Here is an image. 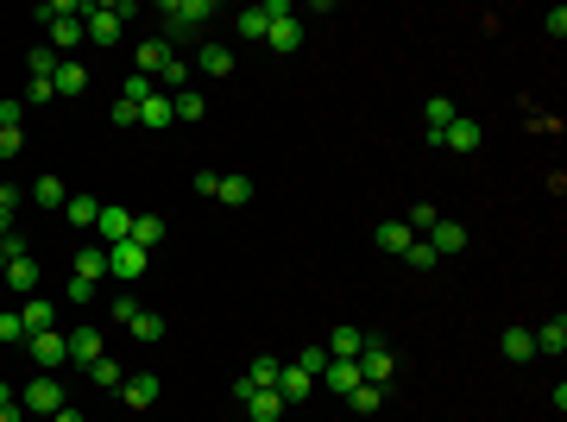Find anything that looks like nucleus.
Listing matches in <instances>:
<instances>
[{
    "label": "nucleus",
    "mask_w": 567,
    "mask_h": 422,
    "mask_svg": "<svg viewBox=\"0 0 567 422\" xmlns=\"http://www.w3.org/2000/svg\"><path fill=\"white\" fill-rule=\"evenodd\" d=\"M19 404H25V417H57V410H63L70 398H63V385H57L51 372H38V379H32V385L19 391Z\"/></svg>",
    "instance_id": "1"
},
{
    "label": "nucleus",
    "mask_w": 567,
    "mask_h": 422,
    "mask_svg": "<svg viewBox=\"0 0 567 422\" xmlns=\"http://www.w3.org/2000/svg\"><path fill=\"white\" fill-rule=\"evenodd\" d=\"M290 13H296L290 0H265V6H240L234 32H240V38H265V32H272V19H290Z\"/></svg>",
    "instance_id": "2"
},
{
    "label": "nucleus",
    "mask_w": 567,
    "mask_h": 422,
    "mask_svg": "<svg viewBox=\"0 0 567 422\" xmlns=\"http://www.w3.org/2000/svg\"><path fill=\"white\" fill-rule=\"evenodd\" d=\"M202 19H215L208 0H170V6H164V32H170V38H189Z\"/></svg>",
    "instance_id": "3"
},
{
    "label": "nucleus",
    "mask_w": 567,
    "mask_h": 422,
    "mask_svg": "<svg viewBox=\"0 0 567 422\" xmlns=\"http://www.w3.org/2000/svg\"><path fill=\"white\" fill-rule=\"evenodd\" d=\"M133 63H139V76L164 82V76H170V63H177V44H170V38H145L139 51H133Z\"/></svg>",
    "instance_id": "4"
},
{
    "label": "nucleus",
    "mask_w": 567,
    "mask_h": 422,
    "mask_svg": "<svg viewBox=\"0 0 567 422\" xmlns=\"http://www.w3.org/2000/svg\"><path fill=\"white\" fill-rule=\"evenodd\" d=\"M25 353H32V366H44V372H57V366L70 360V347H63V334H57V328H44V334H25Z\"/></svg>",
    "instance_id": "5"
},
{
    "label": "nucleus",
    "mask_w": 567,
    "mask_h": 422,
    "mask_svg": "<svg viewBox=\"0 0 567 422\" xmlns=\"http://www.w3.org/2000/svg\"><path fill=\"white\" fill-rule=\"evenodd\" d=\"M145 265H151V253H145V246H133V240H120V246H108V272H114V278H145Z\"/></svg>",
    "instance_id": "6"
},
{
    "label": "nucleus",
    "mask_w": 567,
    "mask_h": 422,
    "mask_svg": "<svg viewBox=\"0 0 567 422\" xmlns=\"http://www.w3.org/2000/svg\"><path fill=\"white\" fill-rule=\"evenodd\" d=\"M82 32L95 44H114L120 38V6H82Z\"/></svg>",
    "instance_id": "7"
},
{
    "label": "nucleus",
    "mask_w": 567,
    "mask_h": 422,
    "mask_svg": "<svg viewBox=\"0 0 567 422\" xmlns=\"http://www.w3.org/2000/svg\"><path fill=\"white\" fill-rule=\"evenodd\" d=\"M435 145H447V151H460V158H466V151H479V145H485V127H479V120H447Z\"/></svg>",
    "instance_id": "8"
},
{
    "label": "nucleus",
    "mask_w": 567,
    "mask_h": 422,
    "mask_svg": "<svg viewBox=\"0 0 567 422\" xmlns=\"http://www.w3.org/2000/svg\"><path fill=\"white\" fill-rule=\"evenodd\" d=\"M63 347H70V360H76L82 372H89V366L101 360V334H95L89 321H82V328H70V334H63Z\"/></svg>",
    "instance_id": "9"
},
{
    "label": "nucleus",
    "mask_w": 567,
    "mask_h": 422,
    "mask_svg": "<svg viewBox=\"0 0 567 422\" xmlns=\"http://www.w3.org/2000/svg\"><path fill=\"white\" fill-rule=\"evenodd\" d=\"M95 227H101V246H120V240L133 234V215H127V208H114V202H101Z\"/></svg>",
    "instance_id": "10"
},
{
    "label": "nucleus",
    "mask_w": 567,
    "mask_h": 422,
    "mask_svg": "<svg viewBox=\"0 0 567 422\" xmlns=\"http://www.w3.org/2000/svg\"><path fill=\"white\" fill-rule=\"evenodd\" d=\"M428 246H435V259H454V253H466V227L460 221H435L428 227Z\"/></svg>",
    "instance_id": "11"
},
{
    "label": "nucleus",
    "mask_w": 567,
    "mask_h": 422,
    "mask_svg": "<svg viewBox=\"0 0 567 422\" xmlns=\"http://www.w3.org/2000/svg\"><path fill=\"white\" fill-rule=\"evenodd\" d=\"M322 385H328L334 398H347L353 385H366V379H360V360H328V366H322Z\"/></svg>",
    "instance_id": "12"
},
{
    "label": "nucleus",
    "mask_w": 567,
    "mask_h": 422,
    "mask_svg": "<svg viewBox=\"0 0 567 422\" xmlns=\"http://www.w3.org/2000/svg\"><path fill=\"white\" fill-rule=\"evenodd\" d=\"M158 391H164V385H158V372H133V379L120 385V398H127L133 410H151V404H158Z\"/></svg>",
    "instance_id": "13"
},
{
    "label": "nucleus",
    "mask_w": 567,
    "mask_h": 422,
    "mask_svg": "<svg viewBox=\"0 0 567 422\" xmlns=\"http://www.w3.org/2000/svg\"><path fill=\"white\" fill-rule=\"evenodd\" d=\"M51 82H57V95H63V101H76V95L89 89V70H82L76 57H57V76H51Z\"/></svg>",
    "instance_id": "14"
},
{
    "label": "nucleus",
    "mask_w": 567,
    "mask_h": 422,
    "mask_svg": "<svg viewBox=\"0 0 567 422\" xmlns=\"http://www.w3.org/2000/svg\"><path fill=\"white\" fill-rule=\"evenodd\" d=\"M366 353V334L353 328V321H341L334 334H328V360H360Z\"/></svg>",
    "instance_id": "15"
},
{
    "label": "nucleus",
    "mask_w": 567,
    "mask_h": 422,
    "mask_svg": "<svg viewBox=\"0 0 567 422\" xmlns=\"http://www.w3.org/2000/svg\"><path fill=\"white\" fill-rule=\"evenodd\" d=\"M360 379H366V385H385V379H391V347L366 340V353H360Z\"/></svg>",
    "instance_id": "16"
},
{
    "label": "nucleus",
    "mask_w": 567,
    "mask_h": 422,
    "mask_svg": "<svg viewBox=\"0 0 567 422\" xmlns=\"http://www.w3.org/2000/svg\"><path fill=\"white\" fill-rule=\"evenodd\" d=\"M272 391H278L284 404H303V398L315 391V379H309L303 366H284V372H278V385H272Z\"/></svg>",
    "instance_id": "17"
},
{
    "label": "nucleus",
    "mask_w": 567,
    "mask_h": 422,
    "mask_svg": "<svg viewBox=\"0 0 567 422\" xmlns=\"http://www.w3.org/2000/svg\"><path fill=\"white\" fill-rule=\"evenodd\" d=\"M170 120H177V108H170V95H164V89H151V95L139 101V127H170Z\"/></svg>",
    "instance_id": "18"
},
{
    "label": "nucleus",
    "mask_w": 567,
    "mask_h": 422,
    "mask_svg": "<svg viewBox=\"0 0 567 422\" xmlns=\"http://www.w3.org/2000/svg\"><path fill=\"white\" fill-rule=\"evenodd\" d=\"M265 44H272V51H296V44H303V19H296V13H290V19H272Z\"/></svg>",
    "instance_id": "19"
},
{
    "label": "nucleus",
    "mask_w": 567,
    "mask_h": 422,
    "mask_svg": "<svg viewBox=\"0 0 567 422\" xmlns=\"http://www.w3.org/2000/svg\"><path fill=\"white\" fill-rule=\"evenodd\" d=\"M536 353H555V360L567 353V315H555V321L536 328Z\"/></svg>",
    "instance_id": "20"
},
{
    "label": "nucleus",
    "mask_w": 567,
    "mask_h": 422,
    "mask_svg": "<svg viewBox=\"0 0 567 422\" xmlns=\"http://www.w3.org/2000/svg\"><path fill=\"white\" fill-rule=\"evenodd\" d=\"M372 240H379V253H410V240H417V234H410L404 221H379V234H372Z\"/></svg>",
    "instance_id": "21"
},
{
    "label": "nucleus",
    "mask_w": 567,
    "mask_h": 422,
    "mask_svg": "<svg viewBox=\"0 0 567 422\" xmlns=\"http://www.w3.org/2000/svg\"><path fill=\"white\" fill-rule=\"evenodd\" d=\"M423 120H428V145H435V139H441V127H447V120H460V114H454V101H447V95H428Z\"/></svg>",
    "instance_id": "22"
},
{
    "label": "nucleus",
    "mask_w": 567,
    "mask_h": 422,
    "mask_svg": "<svg viewBox=\"0 0 567 422\" xmlns=\"http://www.w3.org/2000/svg\"><path fill=\"white\" fill-rule=\"evenodd\" d=\"M101 272H108V246H82V253H76V278L101 283Z\"/></svg>",
    "instance_id": "23"
},
{
    "label": "nucleus",
    "mask_w": 567,
    "mask_h": 422,
    "mask_svg": "<svg viewBox=\"0 0 567 422\" xmlns=\"http://www.w3.org/2000/svg\"><path fill=\"white\" fill-rule=\"evenodd\" d=\"M6 283H13L19 296H32V290H38V265H32V253H25V259H6Z\"/></svg>",
    "instance_id": "24"
},
{
    "label": "nucleus",
    "mask_w": 567,
    "mask_h": 422,
    "mask_svg": "<svg viewBox=\"0 0 567 422\" xmlns=\"http://www.w3.org/2000/svg\"><path fill=\"white\" fill-rule=\"evenodd\" d=\"M196 70H202V76H227V70H234V51H227V44H202Z\"/></svg>",
    "instance_id": "25"
},
{
    "label": "nucleus",
    "mask_w": 567,
    "mask_h": 422,
    "mask_svg": "<svg viewBox=\"0 0 567 422\" xmlns=\"http://www.w3.org/2000/svg\"><path fill=\"white\" fill-rule=\"evenodd\" d=\"M215 202H227V208H246L253 202V183L234 170V177H221V189H215Z\"/></svg>",
    "instance_id": "26"
},
{
    "label": "nucleus",
    "mask_w": 567,
    "mask_h": 422,
    "mask_svg": "<svg viewBox=\"0 0 567 422\" xmlns=\"http://www.w3.org/2000/svg\"><path fill=\"white\" fill-rule=\"evenodd\" d=\"M95 215H101L95 196H70V202H63V221H70V227H95Z\"/></svg>",
    "instance_id": "27"
},
{
    "label": "nucleus",
    "mask_w": 567,
    "mask_h": 422,
    "mask_svg": "<svg viewBox=\"0 0 567 422\" xmlns=\"http://www.w3.org/2000/svg\"><path fill=\"white\" fill-rule=\"evenodd\" d=\"M505 360H517V366L536 360V334L530 328H505Z\"/></svg>",
    "instance_id": "28"
},
{
    "label": "nucleus",
    "mask_w": 567,
    "mask_h": 422,
    "mask_svg": "<svg viewBox=\"0 0 567 422\" xmlns=\"http://www.w3.org/2000/svg\"><path fill=\"white\" fill-rule=\"evenodd\" d=\"M246 410H253V422H278L290 404H284L278 391H253V398H246Z\"/></svg>",
    "instance_id": "29"
},
{
    "label": "nucleus",
    "mask_w": 567,
    "mask_h": 422,
    "mask_svg": "<svg viewBox=\"0 0 567 422\" xmlns=\"http://www.w3.org/2000/svg\"><path fill=\"white\" fill-rule=\"evenodd\" d=\"M127 240H133V246H145V253H151V246L164 240V221H158V215H133V234H127Z\"/></svg>",
    "instance_id": "30"
},
{
    "label": "nucleus",
    "mask_w": 567,
    "mask_h": 422,
    "mask_svg": "<svg viewBox=\"0 0 567 422\" xmlns=\"http://www.w3.org/2000/svg\"><path fill=\"white\" fill-rule=\"evenodd\" d=\"M127 334H133V340H145V347H151V340H164V315H151V309H139V315L127 321Z\"/></svg>",
    "instance_id": "31"
},
{
    "label": "nucleus",
    "mask_w": 567,
    "mask_h": 422,
    "mask_svg": "<svg viewBox=\"0 0 567 422\" xmlns=\"http://www.w3.org/2000/svg\"><path fill=\"white\" fill-rule=\"evenodd\" d=\"M32 196H38V202H44V208H51V215H57V208H63V202H70V189H63V183H57V170H51V177H38V183H32Z\"/></svg>",
    "instance_id": "32"
},
{
    "label": "nucleus",
    "mask_w": 567,
    "mask_h": 422,
    "mask_svg": "<svg viewBox=\"0 0 567 422\" xmlns=\"http://www.w3.org/2000/svg\"><path fill=\"white\" fill-rule=\"evenodd\" d=\"M19 321H25V334H44V328H51V302H44V296H25Z\"/></svg>",
    "instance_id": "33"
},
{
    "label": "nucleus",
    "mask_w": 567,
    "mask_h": 422,
    "mask_svg": "<svg viewBox=\"0 0 567 422\" xmlns=\"http://www.w3.org/2000/svg\"><path fill=\"white\" fill-rule=\"evenodd\" d=\"M347 404H353L360 417H379V404H385V385H353V391H347Z\"/></svg>",
    "instance_id": "34"
},
{
    "label": "nucleus",
    "mask_w": 567,
    "mask_h": 422,
    "mask_svg": "<svg viewBox=\"0 0 567 422\" xmlns=\"http://www.w3.org/2000/svg\"><path fill=\"white\" fill-rule=\"evenodd\" d=\"M278 360H272V353H259V360H253V372H246V385H253V391H272V385H278Z\"/></svg>",
    "instance_id": "35"
},
{
    "label": "nucleus",
    "mask_w": 567,
    "mask_h": 422,
    "mask_svg": "<svg viewBox=\"0 0 567 422\" xmlns=\"http://www.w3.org/2000/svg\"><path fill=\"white\" fill-rule=\"evenodd\" d=\"M89 379H95V385H101V391H120V385H127V372H120V366H114V360H108V353H101V360H95V366H89Z\"/></svg>",
    "instance_id": "36"
},
{
    "label": "nucleus",
    "mask_w": 567,
    "mask_h": 422,
    "mask_svg": "<svg viewBox=\"0 0 567 422\" xmlns=\"http://www.w3.org/2000/svg\"><path fill=\"white\" fill-rule=\"evenodd\" d=\"M0 347H25V321H19V309H0Z\"/></svg>",
    "instance_id": "37"
},
{
    "label": "nucleus",
    "mask_w": 567,
    "mask_h": 422,
    "mask_svg": "<svg viewBox=\"0 0 567 422\" xmlns=\"http://www.w3.org/2000/svg\"><path fill=\"white\" fill-rule=\"evenodd\" d=\"M151 89H158V82H151V76H139V70H133V76L120 82V101H127V108H139V101H145V95H151Z\"/></svg>",
    "instance_id": "38"
},
{
    "label": "nucleus",
    "mask_w": 567,
    "mask_h": 422,
    "mask_svg": "<svg viewBox=\"0 0 567 422\" xmlns=\"http://www.w3.org/2000/svg\"><path fill=\"white\" fill-rule=\"evenodd\" d=\"M170 108H177V120H202V95H196V89H177Z\"/></svg>",
    "instance_id": "39"
},
{
    "label": "nucleus",
    "mask_w": 567,
    "mask_h": 422,
    "mask_svg": "<svg viewBox=\"0 0 567 422\" xmlns=\"http://www.w3.org/2000/svg\"><path fill=\"white\" fill-rule=\"evenodd\" d=\"M435 221H441V215H435V208H428V202H417V208H410V215H404V227H410V234H428V227H435Z\"/></svg>",
    "instance_id": "40"
},
{
    "label": "nucleus",
    "mask_w": 567,
    "mask_h": 422,
    "mask_svg": "<svg viewBox=\"0 0 567 422\" xmlns=\"http://www.w3.org/2000/svg\"><path fill=\"white\" fill-rule=\"evenodd\" d=\"M309 379H322V366H328V347H303V360H296Z\"/></svg>",
    "instance_id": "41"
},
{
    "label": "nucleus",
    "mask_w": 567,
    "mask_h": 422,
    "mask_svg": "<svg viewBox=\"0 0 567 422\" xmlns=\"http://www.w3.org/2000/svg\"><path fill=\"white\" fill-rule=\"evenodd\" d=\"M404 259H410L417 272H428V265H435V246H428V240H410V253H404Z\"/></svg>",
    "instance_id": "42"
},
{
    "label": "nucleus",
    "mask_w": 567,
    "mask_h": 422,
    "mask_svg": "<svg viewBox=\"0 0 567 422\" xmlns=\"http://www.w3.org/2000/svg\"><path fill=\"white\" fill-rule=\"evenodd\" d=\"M63 296H70V302H76V309H82V302H95V283L70 278V283H63Z\"/></svg>",
    "instance_id": "43"
},
{
    "label": "nucleus",
    "mask_w": 567,
    "mask_h": 422,
    "mask_svg": "<svg viewBox=\"0 0 567 422\" xmlns=\"http://www.w3.org/2000/svg\"><path fill=\"white\" fill-rule=\"evenodd\" d=\"M108 315H114V321H133V315H139V302H133V296H114V302H108Z\"/></svg>",
    "instance_id": "44"
},
{
    "label": "nucleus",
    "mask_w": 567,
    "mask_h": 422,
    "mask_svg": "<svg viewBox=\"0 0 567 422\" xmlns=\"http://www.w3.org/2000/svg\"><path fill=\"white\" fill-rule=\"evenodd\" d=\"M19 145H25L19 139V127H0V158H19Z\"/></svg>",
    "instance_id": "45"
},
{
    "label": "nucleus",
    "mask_w": 567,
    "mask_h": 422,
    "mask_svg": "<svg viewBox=\"0 0 567 422\" xmlns=\"http://www.w3.org/2000/svg\"><path fill=\"white\" fill-rule=\"evenodd\" d=\"M543 25H549V38H567V6H549V19H543Z\"/></svg>",
    "instance_id": "46"
},
{
    "label": "nucleus",
    "mask_w": 567,
    "mask_h": 422,
    "mask_svg": "<svg viewBox=\"0 0 567 422\" xmlns=\"http://www.w3.org/2000/svg\"><path fill=\"white\" fill-rule=\"evenodd\" d=\"M32 76H57V57L51 51H32Z\"/></svg>",
    "instance_id": "47"
},
{
    "label": "nucleus",
    "mask_w": 567,
    "mask_h": 422,
    "mask_svg": "<svg viewBox=\"0 0 567 422\" xmlns=\"http://www.w3.org/2000/svg\"><path fill=\"white\" fill-rule=\"evenodd\" d=\"M25 95H32V101H51V95H57V82H51V76H32V89H25Z\"/></svg>",
    "instance_id": "48"
},
{
    "label": "nucleus",
    "mask_w": 567,
    "mask_h": 422,
    "mask_svg": "<svg viewBox=\"0 0 567 422\" xmlns=\"http://www.w3.org/2000/svg\"><path fill=\"white\" fill-rule=\"evenodd\" d=\"M19 114H25V101H0V127H19Z\"/></svg>",
    "instance_id": "49"
},
{
    "label": "nucleus",
    "mask_w": 567,
    "mask_h": 422,
    "mask_svg": "<svg viewBox=\"0 0 567 422\" xmlns=\"http://www.w3.org/2000/svg\"><path fill=\"white\" fill-rule=\"evenodd\" d=\"M0 422H25V404H0Z\"/></svg>",
    "instance_id": "50"
},
{
    "label": "nucleus",
    "mask_w": 567,
    "mask_h": 422,
    "mask_svg": "<svg viewBox=\"0 0 567 422\" xmlns=\"http://www.w3.org/2000/svg\"><path fill=\"white\" fill-rule=\"evenodd\" d=\"M51 422H82V410H70V404H63V410H57Z\"/></svg>",
    "instance_id": "51"
},
{
    "label": "nucleus",
    "mask_w": 567,
    "mask_h": 422,
    "mask_svg": "<svg viewBox=\"0 0 567 422\" xmlns=\"http://www.w3.org/2000/svg\"><path fill=\"white\" fill-rule=\"evenodd\" d=\"M0 404H19V391H13V385H6V379H0Z\"/></svg>",
    "instance_id": "52"
},
{
    "label": "nucleus",
    "mask_w": 567,
    "mask_h": 422,
    "mask_svg": "<svg viewBox=\"0 0 567 422\" xmlns=\"http://www.w3.org/2000/svg\"><path fill=\"white\" fill-rule=\"evenodd\" d=\"M0 278H6V246H0Z\"/></svg>",
    "instance_id": "53"
}]
</instances>
